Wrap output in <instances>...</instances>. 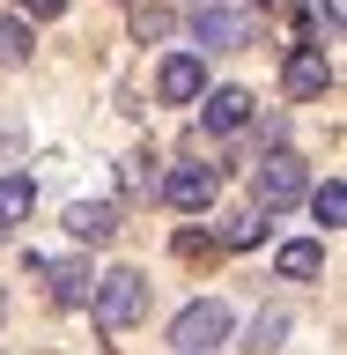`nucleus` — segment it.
Instances as JSON below:
<instances>
[{"instance_id":"f257e3e1","label":"nucleus","mask_w":347,"mask_h":355,"mask_svg":"<svg viewBox=\"0 0 347 355\" xmlns=\"http://www.w3.org/2000/svg\"><path fill=\"white\" fill-rule=\"evenodd\" d=\"M89 311H96V326L104 333H126L141 311H148V274H133V266H111V274H96V296H89Z\"/></svg>"},{"instance_id":"f03ea898","label":"nucleus","mask_w":347,"mask_h":355,"mask_svg":"<svg viewBox=\"0 0 347 355\" xmlns=\"http://www.w3.org/2000/svg\"><path fill=\"white\" fill-rule=\"evenodd\" d=\"M310 193V163L303 155H288V148H274L251 171V200H259V215H281V207H296V200Z\"/></svg>"},{"instance_id":"7ed1b4c3","label":"nucleus","mask_w":347,"mask_h":355,"mask_svg":"<svg viewBox=\"0 0 347 355\" xmlns=\"http://www.w3.org/2000/svg\"><path fill=\"white\" fill-rule=\"evenodd\" d=\"M222 340H229V304H222V296H199V304L177 311V326H170L177 355H215Z\"/></svg>"},{"instance_id":"20e7f679","label":"nucleus","mask_w":347,"mask_h":355,"mask_svg":"<svg viewBox=\"0 0 347 355\" xmlns=\"http://www.w3.org/2000/svg\"><path fill=\"white\" fill-rule=\"evenodd\" d=\"M215 193H222L215 163H177V171L163 178V200H170V207H185V215H199V207H215Z\"/></svg>"},{"instance_id":"39448f33","label":"nucleus","mask_w":347,"mask_h":355,"mask_svg":"<svg viewBox=\"0 0 347 355\" xmlns=\"http://www.w3.org/2000/svg\"><path fill=\"white\" fill-rule=\"evenodd\" d=\"M193 37L207 52H237V44H251V15L244 8H193Z\"/></svg>"},{"instance_id":"423d86ee","label":"nucleus","mask_w":347,"mask_h":355,"mask_svg":"<svg viewBox=\"0 0 347 355\" xmlns=\"http://www.w3.org/2000/svg\"><path fill=\"white\" fill-rule=\"evenodd\" d=\"M155 96H163V104H193V96H207V67H199V52H170V60L155 67Z\"/></svg>"},{"instance_id":"0eeeda50","label":"nucleus","mask_w":347,"mask_h":355,"mask_svg":"<svg viewBox=\"0 0 347 355\" xmlns=\"http://www.w3.org/2000/svg\"><path fill=\"white\" fill-rule=\"evenodd\" d=\"M37 274H52V304L82 311L89 296H96V274H89V259H30Z\"/></svg>"},{"instance_id":"6e6552de","label":"nucleus","mask_w":347,"mask_h":355,"mask_svg":"<svg viewBox=\"0 0 347 355\" xmlns=\"http://www.w3.org/2000/svg\"><path fill=\"white\" fill-rule=\"evenodd\" d=\"M281 82H288V96H326V89H332V67H326V52L296 44L288 67H281Z\"/></svg>"},{"instance_id":"1a4fd4ad","label":"nucleus","mask_w":347,"mask_h":355,"mask_svg":"<svg viewBox=\"0 0 347 355\" xmlns=\"http://www.w3.org/2000/svg\"><path fill=\"white\" fill-rule=\"evenodd\" d=\"M66 230L82 244H111L118 237V207H111V200H74V207H66Z\"/></svg>"},{"instance_id":"9d476101","label":"nucleus","mask_w":347,"mask_h":355,"mask_svg":"<svg viewBox=\"0 0 347 355\" xmlns=\"http://www.w3.org/2000/svg\"><path fill=\"white\" fill-rule=\"evenodd\" d=\"M251 119V89H207V126L215 133H237Z\"/></svg>"},{"instance_id":"9b49d317","label":"nucleus","mask_w":347,"mask_h":355,"mask_svg":"<svg viewBox=\"0 0 347 355\" xmlns=\"http://www.w3.org/2000/svg\"><path fill=\"white\" fill-rule=\"evenodd\" d=\"M281 282H310V274H326V244L318 237H296V244H281Z\"/></svg>"},{"instance_id":"f8f14e48","label":"nucleus","mask_w":347,"mask_h":355,"mask_svg":"<svg viewBox=\"0 0 347 355\" xmlns=\"http://www.w3.org/2000/svg\"><path fill=\"white\" fill-rule=\"evenodd\" d=\"M30 200H37V185H30V178H0V237L30 215Z\"/></svg>"},{"instance_id":"ddd939ff","label":"nucleus","mask_w":347,"mask_h":355,"mask_svg":"<svg viewBox=\"0 0 347 355\" xmlns=\"http://www.w3.org/2000/svg\"><path fill=\"white\" fill-rule=\"evenodd\" d=\"M281 340H288V311H259L251 333H244V348H251V355H274Z\"/></svg>"},{"instance_id":"4468645a","label":"nucleus","mask_w":347,"mask_h":355,"mask_svg":"<svg viewBox=\"0 0 347 355\" xmlns=\"http://www.w3.org/2000/svg\"><path fill=\"white\" fill-rule=\"evenodd\" d=\"M303 200H310V215L326 222V230H340V222H347V185H340V178H326V185L303 193Z\"/></svg>"},{"instance_id":"2eb2a0df","label":"nucleus","mask_w":347,"mask_h":355,"mask_svg":"<svg viewBox=\"0 0 347 355\" xmlns=\"http://www.w3.org/2000/svg\"><path fill=\"white\" fill-rule=\"evenodd\" d=\"M30 44H37V37H30V22H22V15H0V60H30Z\"/></svg>"},{"instance_id":"dca6fc26","label":"nucleus","mask_w":347,"mask_h":355,"mask_svg":"<svg viewBox=\"0 0 347 355\" xmlns=\"http://www.w3.org/2000/svg\"><path fill=\"white\" fill-rule=\"evenodd\" d=\"M133 30H141V44H148V37H163V30H170V15H163V8H141V15H133Z\"/></svg>"},{"instance_id":"f3484780","label":"nucleus","mask_w":347,"mask_h":355,"mask_svg":"<svg viewBox=\"0 0 347 355\" xmlns=\"http://www.w3.org/2000/svg\"><path fill=\"white\" fill-rule=\"evenodd\" d=\"M22 8V22H52V15H66V0H15Z\"/></svg>"},{"instance_id":"a211bd4d","label":"nucleus","mask_w":347,"mask_h":355,"mask_svg":"<svg viewBox=\"0 0 347 355\" xmlns=\"http://www.w3.org/2000/svg\"><path fill=\"white\" fill-rule=\"evenodd\" d=\"M229 244H237V252H244V244H259V215H244V222H229Z\"/></svg>"},{"instance_id":"6ab92c4d","label":"nucleus","mask_w":347,"mask_h":355,"mask_svg":"<svg viewBox=\"0 0 347 355\" xmlns=\"http://www.w3.org/2000/svg\"><path fill=\"white\" fill-rule=\"evenodd\" d=\"M318 8H326V22H332V30H340V15H347V0H318Z\"/></svg>"},{"instance_id":"aec40b11","label":"nucleus","mask_w":347,"mask_h":355,"mask_svg":"<svg viewBox=\"0 0 347 355\" xmlns=\"http://www.w3.org/2000/svg\"><path fill=\"white\" fill-rule=\"evenodd\" d=\"M193 8H222V0H193Z\"/></svg>"}]
</instances>
